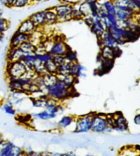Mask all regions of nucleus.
<instances>
[{"instance_id": "20e7f679", "label": "nucleus", "mask_w": 140, "mask_h": 156, "mask_svg": "<svg viewBox=\"0 0 140 156\" xmlns=\"http://www.w3.org/2000/svg\"><path fill=\"white\" fill-rule=\"evenodd\" d=\"M25 155L21 147L14 144L10 140H4L0 145V156H21Z\"/></svg>"}, {"instance_id": "7ed1b4c3", "label": "nucleus", "mask_w": 140, "mask_h": 156, "mask_svg": "<svg viewBox=\"0 0 140 156\" xmlns=\"http://www.w3.org/2000/svg\"><path fill=\"white\" fill-rule=\"evenodd\" d=\"M28 68L22 60L8 62L6 73L8 78H21L27 73Z\"/></svg>"}, {"instance_id": "72a5a7b5", "label": "nucleus", "mask_w": 140, "mask_h": 156, "mask_svg": "<svg viewBox=\"0 0 140 156\" xmlns=\"http://www.w3.org/2000/svg\"><path fill=\"white\" fill-rule=\"evenodd\" d=\"M32 4L31 0H17L14 7L15 8H24Z\"/></svg>"}, {"instance_id": "a878e982", "label": "nucleus", "mask_w": 140, "mask_h": 156, "mask_svg": "<svg viewBox=\"0 0 140 156\" xmlns=\"http://www.w3.org/2000/svg\"><path fill=\"white\" fill-rule=\"evenodd\" d=\"M58 78H59V80H60L61 81H62L65 85L68 87H71L75 86L76 83H77L78 80V79L77 77L71 74L60 75V76H58Z\"/></svg>"}, {"instance_id": "4be33fe9", "label": "nucleus", "mask_w": 140, "mask_h": 156, "mask_svg": "<svg viewBox=\"0 0 140 156\" xmlns=\"http://www.w3.org/2000/svg\"><path fill=\"white\" fill-rule=\"evenodd\" d=\"M101 19L103 22V24L106 30H110L111 28L116 27V26L118 25V20L116 15L106 14L103 18H101Z\"/></svg>"}, {"instance_id": "ea45409f", "label": "nucleus", "mask_w": 140, "mask_h": 156, "mask_svg": "<svg viewBox=\"0 0 140 156\" xmlns=\"http://www.w3.org/2000/svg\"><path fill=\"white\" fill-rule=\"evenodd\" d=\"M3 101H4V99H3V97L0 95V105H2L3 104Z\"/></svg>"}, {"instance_id": "f3484780", "label": "nucleus", "mask_w": 140, "mask_h": 156, "mask_svg": "<svg viewBox=\"0 0 140 156\" xmlns=\"http://www.w3.org/2000/svg\"><path fill=\"white\" fill-rule=\"evenodd\" d=\"M87 69L83 66L80 64L78 62L71 63V68L70 74L74 75L77 79L86 76Z\"/></svg>"}, {"instance_id": "393cba45", "label": "nucleus", "mask_w": 140, "mask_h": 156, "mask_svg": "<svg viewBox=\"0 0 140 156\" xmlns=\"http://www.w3.org/2000/svg\"><path fill=\"white\" fill-rule=\"evenodd\" d=\"M31 116H32L34 119L42 121H48L52 119H55V118L57 117L55 116V115L50 113V112H48L45 109L39 112H35V113H34Z\"/></svg>"}, {"instance_id": "a211bd4d", "label": "nucleus", "mask_w": 140, "mask_h": 156, "mask_svg": "<svg viewBox=\"0 0 140 156\" xmlns=\"http://www.w3.org/2000/svg\"><path fill=\"white\" fill-rule=\"evenodd\" d=\"M30 18L32 20L35 25H36L37 28L40 29L46 25L45 16V10L38 11V12L31 14Z\"/></svg>"}, {"instance_id": "473e14b6", "label": "nucleus", "mask_w": 140, "mask_h": 156, "mask_svg": "<svg viewBox=\"0 0 140 156\" xmlns=\"http://www.w3.org/2000/svg\"><path fill=\"white\" fill-rule=\"evenodd\" d=\"M45 68L46 72H49V73H53V74H56L57 73V65L55 63L53 60H50L48 62L45 63Z\"/></svg>"}, {"instance_id": "9b49d317", "label": "nucleus", "mask_w": 140, "mask_h": 156, "mask_svg": "<svg viewBox=\"0 0 140 156\" xmlns=\"http://www.w3.org/2000/svg\"><path fill=\"white\" fill-rule=\"evenodd\" d=\"M98 42L101 47L106 46V47H109L112 48H116L119 47V44L113 38L109 30H106V31L103 34V35L98 37Z\"/></svg>"}, {"instance_id": "5701e85b", "label": "nucleus", "mask_w": 140, "mask_h": 156, "mask_svg": "<svg viewBox=\"0 0 140 156\" xmlns=\"http://www.w3.org/2000/svg\"><path fill=\"white\" fill-rule=\"evenodd\" d=\"M101 5L107 14L116 15L117 8H116V5L113 0H105L103 3H101Z\"/></svg>"}, {"instance_id": "a19ab883", "label": "nucleus", "mask_w": 140, "mask_h": 156, "mask_svg": "<svg viewBox=\"0 0 140 156\" xmlns=\"http://www.w3.org/2000/svg\"><path fill=\"white\" fill-rule=\"evenodd\" d=\"M2 139H4V138H3V137H2V135L0 134V140H2Z\"/></svg>"}, {"instance_id": "6ab92c4d", "label": "nucleus", "mask_w": 140, "mask_h": 156, "mask_svg": "<svg viewBox=\"0 0 140 156\" xmlns=\"http://www.w3.org/2000/svg\"><path fill=\"white\" fill-rule=\"evenodd\" d=\"M30 100L31 105L34 108L45 109L46 105L50 100V98L46 96V95H42L39 97H31Z\"/></svg>"}, {"instance_id": "f8f14e48", "label": "nucleus", "mask_w": 140, "mask_h": 156, "mask_svg": "<svg viewBox=\"0 0 140 156\" xmlns=\"http://www.w3.org/2000/svg\"><path fill=\"white\" fill-rule=\"evenodd\" d=\"M31 35L29 34H23L19 31H16L13 36H12L10 41V47H19L21 46L23 42L28 40H30Z\"/></svg>"}, {"instance_id": "2f4dec72", "label": "nucleus", "mask_w": 140, "mask_h": 156, "mask_svg": "<svg viewBox=\"0 0 140 156\" xmlns=\"http://www.w3.org/2000/svg\"><path fill=\"white\" fill-rule=\"evenodd\" d=\"M2 105V110L4 111L6 114L11 115V116H15V115H17L16 109L14 108L13 105H11L10 103L6 102L4 104L3 103Z\"/></svg>"}, {"instance_id": "cd10ccee", "label": "nucleus", "mask_w": 140, "mask_h": 156, "mask_svg": "<svg viewBox=\"0 0 140 156\" xmlns=\"http://www.w3.org/2000/svg\"><path fill=\"white\" fill-rule=\"evenodd\" d=\"M28 69L33 70V67L36 62V55L34 54H25L21 59Z\"/></svg>"}, {"instance_id": "4468645a", "label": "nucleus", "mask_w": 140, "mask_h": 156, "mask_svg": "<svg viewBox=\"0 0 140 156\" xmlns=\"http://www.w3.org/2000/svg\"><path fill=\"white\" fill-rule=\"evenodd\" d=\"M113 2L114 3L117 10H131L139 13L135 3L131 0H113Z\"/></svg>"}, {"instance_id": "39448f33", "label": "nucleus", "mask_w": 140, "mask_h": 156, "mask_svg": "<svg viewBox=\"0 0 140 156\" xmlns=\"http://www.w3.org/2000/svg\"><path fill=\"white\" fill-rule=\"evenodd\" d=\"M57 14L58 22L68 21L72 19V12L73 4L68 2H64L53 8Z\"/></svg>"}, {"instance_id": "9d476101", "label": "nucleus", "mask_w": 140, "mask_h": 156, "mask_svg": "<svg viewBox=\"0 0 140 156\" xmlns=\"http://www.w3.org/2000/svg\"><path fill=\"white\" fill-rule=\"evenodd\" d=\"M92 16L94 20H93L92 23L90 25V30L92 31V32L93 34H94L98 38V37L103 35V34L106 31V28L105 27L103 22L102 21L100 16L97 15Z\"/></svg>"}, {"instance_id": "e433bc0d", "label": "nucleus", "mask_w": 140, "mask_h": 156, "mask_svg": "<svg viewBox=\"0 0 140 156\" xmlns=\"http://www.w3.org/2000/svg\"><path fill=\"white\" fill-rule=\"evenodd\" d=\"M134 122L137 125H140V113L137 115L134 118Z\"/></svg>"}, {"instance_id": "0eeeda50", "label": "nucleus", "mask_w": 140, "mask_h": 156, "mask_svg": "<svg viewBox=\"0 0 140 156\" xmlns=\"http://www.w3.org/2000/svg\"><path fill=\"white\" fill-rule=\"evenodd\" d=\"M48 51L53 56L62 55L64 56L66 54L67 51L70 49L68 44L64 42L62 38H56L54 37L52 40L50 46H49Z\"/></svg>"}, {"instance_id": "6e6552de", "label": "nucleus", "mask_w": 140, "mask_h": 156, "mask_svg": "<svg viewBox=\"0 0 140 156\" xmlns=\"http://www.w3.org/2000/svg\"><path fill=\"white\" fill-rule=\"evenodd\" d=\"M113 130L118 132H125L128 129V123L125 117L121 112H115L113 114Z\"/></svg>"}, {"instance_id": "2eb2a0df", "label": "nucleus", "mask_w": 140, "mask_h": 156, "mask_svg": "<svg viewBox=\"0 0 140 156\" xmlns=\"http://www.w3.org/2000/svg\"><path fill=\"white\" fill-rule=\"evenodd\" d=\"M98 62H100V66L97 69L98 73L105 74L109 72L114 65V59H103L98 55Z\"/></svg>"}, {"instance_id": "37998d69", "label": "nucleus", "mask_w": 140, "mask_h": 156, "mask_svg": "<svg viewBox=\"0 0 140 156\" xmlns=\"http://www.w3.org/2000/svg\"><path fill=\"white\" fill-rule=\"evenodd\" d=\"M4 140V139H2V140H0V145H1V144H2V141Z\"/></svg>"}, {"instance_id": "f03ea898", "label": "nucleus", "mask_w": 140, "mask_h": 156, "mask_svg": "<svg viewBox=\"0 0 140 156\" xmlns=\"http://www.w3.org/2000/svg\"><path fill=\"white\" fill-rule=\"evenodd\" d=\"M113 129L109 126L106 115L101 113H92L91 130L92 132L103 134V133H110Z\"/></svg>"}, {"instance_id": "c9c22d12", "label": "nucleus", "mask_w": 140, "mask_h": 156, "mask_svg": "<svg viewBox=\"0 0 140 156\" xmlns=\"http://www.w3.org/2000/svg\"><path fill=\"white\" fill-rule=\"evenodd\" d=\"M16 1L17 0H6V2H7L6 7H9V8L14 7V4H15Z\"/></svg>"}, {"instance_id": "b1692460", "label": "nucleus", "mask_w": 140, "mask_h": 156, "mask_svg": "<svg viewBox=\"0 0 140 156\" xmlns=\"http://www.w3.org/2000/svg\"><path fill=\"white\" fill-rule=\"evenodd\" d=\"M45 16L46 25H53L57 21V14L55 13L53 8H49L45 10Z\"/></svg>"}, {"instance_id": "dca6fc26", "label": "nucleus", "mask_w": 140, "mask_h": 156, "mask_svg": "<svg viewBox=\"0 0 140 156\" xmlns=\"http://www.w3.org/2000/svg\"><path fill=\"white\" fill-rule=\"evenodd\" d=\"M24 55L25 54L19 47H10L7 53V61L8 62H15V61L21 60Z\"/></svg>"}, {"instance_id": "412c9836", "label": "nucleus", "mask_w": 140, "mask_h": 156, "mask_svg": "<svg viewBox=\"0 0 140 156\" xmlns=\"http://www.w3.org/2000/svg\"><path fill=\"white\" fill-rule=\"evenodd\" d=\"M76 118L71 115H64L58 121L57 126L60 129H67L75 123Z\"/></svg>"}, {"instance_id": "f704fd0d", "label": "nucleus", "mask_w": 140, "mask_h": 156, "mask_svg": "<svg viewBox=\"0 0 140 156\" xmlns=\"http://www.w3.org/2000/svg\"><path fill=\"white\" fill-rule=\"evenodd\" d=\"M53 62L57 65V66L62 65V64H63V63L66 62L64 56H62V55L53 56Z\"/></svg>"}, {"instance_id": "f257e3e1", "label": "nucleus", "mask_w": 140, "mask_h": 156, "mask_svg": "<svg viewBox=\"0 0 140 156\" xmlns=\"http://www.w3.org/2000/svg\"><path fill=\"white\" fill-rule=\"evenodd\" d=\"M75 91L74 87L67 86L60 80H58L54 84L46 87L45 95L50 99L60 102L75 96Z\"/></svg>"}, {"instance_id": "bb28decb", "label": "nucleus", "mask_w": 140, "mask_h": 156, "mask_svg": "<svg viewBox=\"0 0 140 156\" xmlns=\"http://www.w3.org/2000/svg\"><path fill=\"white\" fill-rule=\"evenodd\" d=\"M21 50L25 54H34L36 52V46L34 43L31 42L30 40L23 42V44L19 47Z\"/></svg>"}, {"instance_id": "c756f323", "label": "nucleus", "mask_w": 140, "mask_h": 156, "mask_svg": "<svg viewBox=\"0 0 140 156\" xmlns=\"http://www.w3.org/2000/svg\"><path fill=\"white\" fill-rule=\"evenodd\" d=\"M9 21L4 17H3L2 15L0 16V40L3 38L4 33L9 28Z\"/></svg>"}, {"instance_id": "c85d7f7f", "label": "nucleus", "mask_w": 140, "mask_h": 156, "mask_svg": "<svg viewBox=\"0 0 140 156\" xmlns=\"http://www.w3.org/2000/svg\"><path fill=\"white\" fill-rule=\"evenodd\" d=\"M71 63H72L65 62L64 63H63V64L58 66L56 74L58 76H60V75H65L70 74L71 68Z\"/></svg>"}, {"instance_id": "58836bf2", "label": "nucleus", "mask_w": 140, "mask_h": 156, "mask_svg": "<svg viewBox=\"0 0 140 156\" xmlns=\"http://www.w3.org/2000/svg\"><path fill=\"white\" fill-rule=\"evenodd\" d=\"M31 3L34 4V3H39V2H44L46 1V0H31Z\"/></svg>"}, {"instance_id": "423d86ee", "label": "nucleus", "mask_w": 140, "mask_h": 156, "mask_svg": "<svg viewBox=\"0 0 140 156\" xmlns=\"http://www.w3.org/2000/svg\"><path fill=\"white\" fill-rule=\"evenodd\" d=\"M92 113L81 115L76 118L73 132L77 134L86 133L91 130Z\"/></svg>"}, {"instance_id": "7c9ffc66", "label": "nucleus", "mask_w": 140, "mask_h": 156, "mask_svg": "<svg viewBox=\"0 0 140 156\" xmlns=\"http://www.w3.org/2000/svg\"><path fill=\"white\" fill-rule=\"evenodd\" d=\"M64 56V57H65L66 62L75 63V62H78L77 53H76L75 51H72L71 48L68 49Z\"/></svg>"}, {"instance_id": "ddd939ff", "label": "nucleus", "mask_w": 140, "mask_h": 156, "mask_svg": "<svg viewBox=\"0 0 140 156\" xmlns=\"http://www.w3.org/2000/svg\"><path fill=\"white\" fill-rule=\"evenodd\" d=\"M37 29L38 28L36 27V25H35L32 20L29 17V18L25 19L24 21H23L21 23V24L19 25L17 31L23 34L31 35V34L34 33Z\"/></svg>"}, {"instance_id": "79ce46f5", "label": "nucleus", "mask_w": 140, "mask_h": 156, "mask_svg": "<svg viewBox=\"0 0 140 156\" xmlns=\"http://www.w3.org/2000/svg\"><path fill=\"white\" fill-rule=\"evenodd\" d=\"M2 10H0V16H2Z\"/></svg>"}, {"instance_id": "1a4fd4ad", "label": "nucleus", "mask_w": 140, "mask_h": 156, "mask_svg": "<svg viewBox=\"0 0 140 156\" xmlns=\"http://www.w3.org/2000/svg\"><path fill=\"white\" fill-rule=\"evenodd\" d=\"M121 51L120 50L119 47L116 48H112L106 46L101 47L100 53L98 55L103 59H115L116 57L120 56Z\"/></svg>"}, {"instance_id": "aec40b11", "label": "nucleus", "mask_w": 140, "mask_h": 156, "mask_svg": "<svg viewBox=\"0 0 140 156\" xmlns=\"http://www.w3.org/2000/svg\"><path fill=\"white\" fill-rule=\"evenodd\" d=\"M137 14L138 13L131 10H117L116 13V16L117 17L119 21L124 22L129 21V20L135 19Z\"/></svg>"}, {"instance_id": "4c0bfd02", "label": "nucleus", "mask_w": 140, "mask_h": 156, "mask_svg": "<svg viewBox=\"0 0 140 156\" xmlns=\"http://www.w3.org/2000/svg\"><path fill=\"white\" fill-rule=\"evenodd\" d=\"M0 4L3 5H4V6H6V5H7L6 0H0Z\"/></svg>"}]
</instances>
